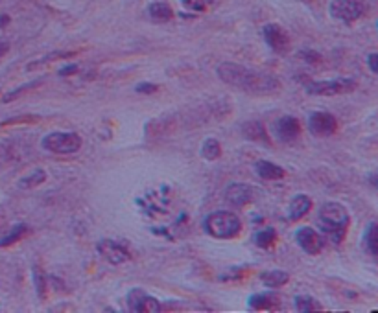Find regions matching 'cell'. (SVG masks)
<instances>
[{"mask_svg": "<svg viewBox=\"0 0 378 313\" xmlns=\"http://www.w3.org/2000/svg\"><path fill=\"white\" fill-rule=\"evenodd\" d=\"M216 74L223 84L231 85L251 96H271V94L279 93L282 87L280 79L271 74L249 69L244 65L229 63V61L218 65Z\"/></svg>", "mask_w": 378, "mask_h": 313, "instance_id": "obj_1", "label": "cell"}, {"mask_svg": "<svg viewBox=\"0 0 378 313\" xmlns=\"http://www.w3.org/2000/svg\"><path fill=\"white\" fill-rule=\"evenodd\" d=\"M318 223H320L321 232L327 236V240H329L330 244L339 245L344 241L345 234H347L351 215L341 203L329 201V203H325L320 208Z\"/></svg>", "mask_w": 378, "mask_h": 313, "instance_id": "obj_2", "label": "cell"}, {"mask_svg": "<svg viewBox=\"0 0 378 313\" xmlns=\"http://www.w3.org/2000/svg\"><path fill=\"white\" fill-rule=\"evenodd\" d=\"M203 230L212 238L218 240H229L236 238L242 230V221L236 214L229 211H216L209 214L203 221Z\"/></svg>", "mask_w": 378, "mask_h": 313, "instance_id": "obj_3", "label": "cell"}, {"mask_svg": "<svg viewBox=\"0 0 378 313\" xmlns=\"http://www.w3.org/2000/svg\"><path fill=\"white\" fill-rule=\"evenodd\" d=\"M43 149L56 155H72V153L82 149V138L76 133H48L46 137L41 140Z\"/></svg>", "mask_w": 378, "mask_h": 313, "instance_id": "obj_4", "label": "cell"}, {"mask_svg": "<svg viewBox=\"0 0 378 313\" xmlns=\"http://www.w3.org/2000/svg\"><path fill=\"white\" fill-rule=\"evenodd\" d=\"M356 81L351 78L323 79V81H310L305 85V91L312 96H338V94H349L356 88Z\"/></svg>", "mask_w": 378, "mask_h": 313, "instance_id": "obj_5", "label": "cell"}, {"mask_svg": "<svg viewBox=\"0 0 378 313\" xmlns=\"http://www.w3.org/2000/svg\"><path fill=\"white\" fill-rule=\"evenodd\" d=\"M330 15L344 25H353L367 11L365 0H332L329 6Z\"/></svg>", "mask_w": 378, "mask_h": 313, "instance_id": "obj_6", "label": "cell"}, {"mask_svg": "<svg viewBox=\"0 0 378 313\" xmlns=\"http://www.w3.org/2000/svg\"><path fill=\"white\" fill-rule=\"evenodd\" d=\"M129 312L135 313H159L162 309V304L155 297L148 295L144 289H131L126 297Z\"/></svg>", "mask_w": 378, "mask_h": 313, "instance_id": "obj_7", "label": "cell"}, {"mask_svg": "<svg viewBox=\"0 0 378 313\" xmlns=\"http://www.w3.org/2000/svg\"><path fill=\"white\" fill-rule=\"evenodd\" d=\"M262 35H264V41L268 43L275 54L286 55L290 52V35L286 34V29L279 25H266L262 28Z\"/></svg>", "mask_w": 378, "mask_h": 313, "instance_id": "obj_8", "label": "cell"}, {"mask_svg": "<svg viewBox=\"0 0 378 313\" xmlns=\"http://www.w3.org/2000/svg\"><path fill=\"white\" fill-rule=\"evenodd\" d=\"M336 129H338V122H336V118L330 113L318 111V113L310 114L308 131L314 137H330V135H334Z\"/></svg>", "mask_w": 378, "mask_h": 313, "instance_id": "obj_9", "label": "cell"}, {"mask_svg": "<svg viewBox=\"0 0 378 313\" xmlns=\"http://www.w3.org/2000/svg\"><path fill=\"white\" fill-rule=\"evenodd\" d=\"M96 249H98V253L102 255V258L107 260L109 264L118 265L131 258L128 247H124V245H120L115 240H100L98 245H96Z\"/></svg>", "mask_w": 378, "mask_h": 313, "instance_id": "obj_10", "label": "cell"}, {"mask_svg": "<svg viewBox=\"0 0 378 313\" xmlns=\"http://www.w3.org/2000/svg\"><path fill=\"white\" fill-rule=\"evenodd\" d=\"M295 240H297L299 247L305 251L306 255H320L323 251V238L312 227H303V229L297 230Z\"/></svg>", "mask_w": 378, "mask_h": 313, "instance_id": "obj_11", "label": "cell"}, {"mask_svg": "<svg viewBox=\"0 0 378 313\" xmlns=\"http://www.w3.org/2000/svg\"><path fill=\"white\" fill-rule=\"evenodd\" d=\"M301 131H303L301 122L295 116H282L275 124L277 138L282 142H295L301 137Z\"/></svg>", "mask_w": 378, "mask_h": 313, "instance_id": "obj_12", "label": "cell"}, {"mask_svg": "<svg viewBox=\"0 0 378 313\" xmlns=\"http://www.w3.org/2000/svg\"><path fill=\"white\" fill-rule=\"evenodd\" d=\"M253 199V188L249 185H244V182H233V185L227 186L226 190V201L231 203L235 206H244L247 203H251Z\"/></svg>", "mask_w": 378, "mask_h": 313, "instance_id": "obj_13", "label": "cell"}, {"mask_svg": "<svg viewBox=\"0 0 378 313\" xmlns=\"http://www.w3.org/2000/svg\"><path fill=\"white\" fill-rule=\"evenodd\" d=\"M247 306L253 312H268V309L279 308L280 299L279 295H275L273 291H266V293L251 295L249 300H247Z\"/></svg>", "mask_w": 378, "mask_h": 313, "instance_id": "obj_14", "label": "cell"}, {"mask_svg": "<svg viewBox=\"0 0 378 313\" xmlns=\"http://www.w3.org/2000/svg\"><path fill=\"white\" fill-rule=\"evenodd\" d=\"M255 170L259 173V177L266 179V181H279V179H282L286 175L285 168H280L279 164L270 161H259L255 164Z\"/></svg>", "mask_w": 378, "mask_h": 313, "instance_id": "obj_15", "label": "cell"}, {"mask_svg": "<svg viewBox=\"0 0 378 313\" xmlns=\"http://www.w3.org/2000/svg\"><path fill=\"white\" fill-rule=\"evenodd\" d=\"M244 137L247 140H253V142H262L270 144V137H268V131H266L264 124L259 122V120H253V122L244 124Z\"/></svg>", "mask_w": 378, "mask_h": 313, "instance_id": "obj_16", "label": "cell"}, {"mask_svg": "<svg viewBox=\"0 0 378 313\" xmlns=\"http://www.w3.org/2000/svg\"><path fill=\"white\" fill-rule=\"evenodd\" d=\"M310 208H312V199H310V196H305V194L295 196L290 203V220H301L303 215L308 214Z\"/></svg>", "mask_w": 378, "mask_h": 313, "instance_id": "obj_17", "label": "cell"}, {"mask_svg": "<svg viewBox=\"0 0 378 313\" xmlns=\"http://www.w3.org/2000/svg\"><path fill=\"white\" fill-rule=\"evenodd\" d=\"M148 15L153 22H168V20H172L174 11L167 2H152L148 6Z\"/></svg>", "mask_w": 378, "mask_h": 313, "instance_id": "obj_18", "label": "cell"}, {"mask_svg": "<svg viewBox=\"0 0 378 313\" xmlns=\"http://www.w3.org/2000/svg\"><path fill=\"white\" fill-rule=\"evenodd\" d=\"M261 280L268 286V288L279 289L282 288V286L288 284L290 274L286 273V271H266V273L261 274Z\"/></svg>", "mask_w": 378, "mask_h": 313, "instance_id": "obj_19", "label": "cell"}, {"mask_svg": "<svg viewBox=\"0 0 378 313\" xmlns=\"http://www.w3.org/2000/svg\"><path fill=\"white\" fill-rule=\"evenodd\" d=\"M294 306H295V309L301 313L321 312V309H323L320 300H315L314 297H310V295H299V297H295Z\"/></svg>", "mask_w": 378, "mask_h": 313, "instance_id": "obj_20", "label": "cell"}, {"mask_svg": "<svg viewBox=\"0 0 378 313\" xmlns=\"http://www.w3.org/2000/svg\"><path fill=\"white\" fill-rule=\"evenodd\" d=\"M26 232H28V225H26V223H19V225H15L8 234L0 238V247H10V245L17 244V241H20L22 238H25Z\"/></svg>", "mask_w": 378, "mask_h": 313, "instance_id": "obj_21", "label": "cell"}, {"mask_svg": "<svg viewBox=\"0 0 378 313\" xmlns=\"http://www.w3.org/2000/svg\"><path fill=\"white\" fill-rule=\"evenodd\" d=\"M202 155L207 161H218L221 156V146L216 138H207L202 146Z\"/></svg>", "mask_w": 378, "mask_h": 313, "instance_id": "obj_22", "label": "cell"}, {"mask_svg": "<svg viewBox=\"0 0 378 313\" xmlns=\"http://www.w3.org/2000/svg\"><path fill=\"white\" fill-rule=\"evenodd\" d=\"M364 249L367 251L371 256H377L378 255V244H377V223H371V225L367 227V230H365L364 234Z\"/></svg>", "mask_w": 378, "mask_h": 313, "instance_id": "obj_23", "label": "cell"}, {"mask_svg": "<svg viewBox=\"0 0 378 313\" xmlns=\"http://www.w3.org/2000/svg\"><path fill=\"white\" fill-rule=\"evenodd\" d=\"M70 55H74L72 52H54V54L44 55L43 59H37V61H32V63H28V67H26V69H28V70L43 69V67H46V65H50V63H54V61H58V59L70 58Z\"/></svg>", "mask_w": 378, "mask_h": 313, "instance_id": "obj_24", "label": "cell"}, {"mask_svg": "<svg viewBox=\"0 0 378 313\" xmlns=\"http://www.w3.org/2000/svg\"><path fill=\"white\" fill-rule=\"evenodd\" d=\"M255 241L261 249H271L277 241L275 229H264V230H261V232H256Z\"/></svg>", "mask_w": 378, "mask_h": 313, "instance_id": "obj_25", "label": "cell"}, {"mask_svg": "<svg viewBox=\"0 0 378 313\" xmlns=\"http://www.w3.org/2000/svg\"><path fill=\"white\" fill-rule=\"evenodd\" d=\"M46 181V171L44 170H35L32 171L30 175L22 177L19 181L20 188H35V186L43 185V182Z\"/></svg>", "mask_w": 378, "mask_h": 313, "instance_id": "obj_26", "label": "cell"}, {"mask_svg": "<svg viewBox=\"0 0 378 313\" xmlns=\"http://www.w3.org/2000/svg\"><path fill=\"white\" fill-rule=\"evenodd\" d=\"M181 2L190 11H207L214 4V0H181Z\"/></svg>", "mask_w": 378, "mask_h": 313, "instance_id": "obj_27", "label": "cell"}, {"mask_svg": "<svg viewBox=\"0 0 378 313\" xmlns=\"http://www.w3.org/2000/svg\"><path fill=\"white\" fill-rule=\"evenodd\" d=\"M34 282H35V289H37V295L41 299L46 297V279H44L43 271L34 267Z\"/></svg>", "mask_w": 378, "mask_h": 313, "instance_id": "obj_28", "label": "cell"}, {"mask_svg": "<svg viewBox=\"0 0 378 313\" xmlns=\"http://www.w3.org/2000/svg\"><path fill=\"white\" fill-rule=\"evenodd\" d=\"M35 85H37V84H28V85H25V87L15 88L13 93L6 94V96H4V102H6V103H8V102H13V100L17 98V96H20V94H22V93H26V91H28V88H34Z\"/></svg>", "mask_w": 378, "mask_h": 313, "instance_id": "obj_29", "label": "cell"}, {"mask_svg": "<svg viewBox=\"0 0 378 313\" xmlns=\"http://www.w3.org/2000/svg\"><path fill=\"white\" fill-rule=\"evenodd\" d=\"M301 58L310 61V63H318L321 59V55L318 54V52H314V50H303V52H301Z\"/></svg>", "mask_w": 378, "mask_h": 313, "instance_id": "obj_30", "label": "cell"}, {"mask_svg": "<svg viewBox=\"0 0 378 313\" xmlns=\"http://www.w3.org/2000/svg\"><path fill=\"white\" fill-rule=\"evenodd\" d=\"M157 85H153V84H141L137 87V93H143V94H153V93H157Z\"/></svg>", "mask_w": 378, "mask_h": 313, "instance_id": "obj_31", "label": "cell"}, {"mask_svg": "<svg viewBox=\"0 0 378 313\" xmlns=\"http://www.w3.org/2000/svg\"><path fill=\"white\" fill-rule=\"evenodd\" d=\"M377 54H369L367 55V65H369V69H371V72L377 74L378 72V63H377Z\"/></svg>", "mask_w": 378, "mask_h": 313, "instance_id": "obj_32", "label": "cell"}, {"mask_svg": "<svg viewBox=\"0 0 378 313\" xmlns=\"http://www.w3.org/2000/svg\"><path fill=\"white\" fill-rule=\"evenodd\" d=\"M78 70V67L76 65H70V67H65V69L59 70V76H67V74H74Z\"/></svg>", "mask_w": 378, "mask_h": 313, "instance_id": "obj_33", "label": "cell"}, {"mask_svg": "<svg viewBox=\"0 0 378 313\" xmlns=\"http://www.w3.org/2000/svg\"><path fill=\"white\" fill-rule=\"evenodd\" d=\"M8 50H10V43L4 39H0V58H2V55H4Z\"/></svg>", "mask_w": 378, "mask_h": 313, "instance_id": "obj_34", "label": "cell"}, {"mask_svg": "<svg viewBox=\"0 0 378 313\" xmlns=\"http://www.w3.org/2000/svg\"><path fill=\"white\" fill-rule=\"evenodd\" d=\"M8 22H10V17L8 15H0V28H4Z\"/></svg>", "mask_w": 378, "mask_h": 313, "instance_id": "obj_35", "label": "cell"}, {"mask_svg": "<svg viewBox=\"0 0 378 313\" xmlns=\"http://www.w3.org/2000/svg\"><path fill=\"white\" fill-rule=\"evenodd\" d=\"M0 2H2V0H0Z\"/></svg>", "mask_w": 378, "mask_h": 313, "instance_id": "obj_36", "label": "cell"}]
</instances>
